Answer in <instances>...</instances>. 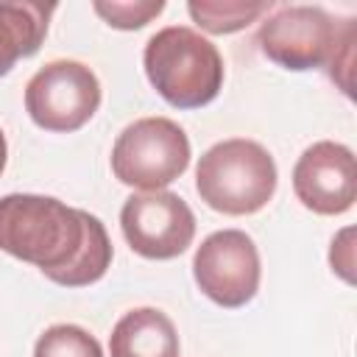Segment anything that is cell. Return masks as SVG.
Listing matches in <instances>:
<instances>
[{
  "mask_svg": "<svg viewBox=\"0 0 357 357\" xmlns=\"http://www.w3.org/2000/svg\"><path fill=\"white\" fill-rule=\"evenodd\" d=\"M0 251L61 287L95 284L112 265V240L95 215L33 192L0 198Z\"/></svg>",
  "mask_w": 357,
  "mask_h": 357,
  "instance_id": "6da1fadb",
  "label": "cell"
},
{
  "mask_svg": "<svg viewBox=\"0 0 357 357\" xmlns=\"http://www.w3.org/2000/svg\"><path fill=\"white\" fill-rule=\"evenodd\" d=\"M142 67L151 86L176 109H201L223 89L220 50L187 25L156 31L142 53Z\"/></svg>",
  "mask_w": 357,
  "mask_h": 357,
  "instance_id": "7a4b0ae2",
  "label": "cell"
},
{
  "mask_svg": "<svg viewBox=\"0 0 357 357\" xmlns=\"http://www.w3.org/2000/svg\"><path fill=\"white\" fill-rule=\"evenodd\" d=\"M276 162L254 139L231 137L215 142L195 167L201 201L223 215H254L276 192Z\"/></svg>",
  "mask_w": 357,
  "mask_h": 357,
  "instance_id": "3957f363",
  "label": "cell"
},
{
  "mask_svg": "<svg viewBox=\"0 0 357 357\" xmlns=\"http://www.w3.org/2000/svg\"><path fill=\"white\" fill-rule=\"evenodd\" d=\"M190 139L167 117H142L126 126L112 145V173L120 184L156 192L190 167Z\"/></svg>",
  "mask_w": 357,
  "mask_h": 357,
  "instance_id": "277c9868",
  "label": "cell"
},
{
  "mask_svg": "<svg viewBox=\"0 0 357 357\" xmlns=\"http://www.w3.org/2000/svg\"><path fill=\"white\" fill-rule=\"evenodd\" d=\"M351 28L354 20H346L340 28L321 6H282L262 20L257 45L276 67L304 73L329 64Z\"/></svg>",
  "mask_w": 357,
  "mask_h": 357,
  "instance_id": "5b68a950",
  "label": "cell"
},
{
  "mask_svg": "<svg viewBox=\"0 0 357 357\" xmlns=\"http://www.w3.org/2000/svg\"><path fill=\"white\" fill-rule=\"evenodd\" d=\"M100 106L98 75L73 59H56L39 67L25 84L28 117L53 134L84 128Z\"/></svg>",
  "mask_w": 357,
  "mask_h": 357,
  "instance_id": "8992f818",
  "label": "cell"
},
{
  "mask_svg": "<svg viewBox=\"0 0 357 357\" xmlns=\"http://www.w3.org/2000/svg\"><path fill=\"white\" fill-rule=\"evenodd\" d=\"M192 276L198 290L218 307H245L262 279L259 251L254 240L240 229L212 231L192 257Z\"/></svg>",
  "mask_w": 357,
  "mask_h": 357,
  "instance_id": "52a82bcc",
  "label": "cell"
},
{
  "mask_svg": "<svg viewBox=\"0 0 357 357\" xmlns=\"http://www.w3.org/2000/svg\"><path fill=\"white\" fill-rule=\"evenodd\" d=\"M120 229L134 254L145 259H176L195 237V215L176 192H137L120 209Z\"/></svg>",
  "mask_w": 357,
  "mask_h": 357,
  "instance_id": "ba28073f",
  "label": "cell"
},
{
  "mask_svg": "<svg viewBox=\"0 0 357 357\" xmlns=\"http://www.w3.org/2000/svg\"><path fill=\"white\" fill-rule=\"evenodd\" d=\"M293 192L315 215H343L357 201L354 153L343 142H312L293 167Z\"/></svg>",
  "mask_w": 357,
  "mask_h": 357,
  "instance_id": "9c48e42d",
  "label": "cell"
},
{
  "mask_svg": "<svg viewBox=\"0 0 357 357\" xmlns=\"http://www.w3.org/2000/svg\"><path fill=\"white\" fill-rule=\"evenodd\" d=\"M178 332L156 307L128 310L109 335L112 357H178Z\"/></svg>",
  "mask_w": 357,
  "mask_h": 357,
  "instance_id": "30bf717a",
  "label": "cell"
},
{
  "mask_svg": "<svg viewBox=\"0 0 357 357\" xmlns=\"http://www.w3.org/2000/svg\"><path fill=\"white\" fill-rule=\"evenodd\" d=\"M53 3H31V0H6L0 3V78L11 73L20 59L33 56L53 17Z\"/></svg>",
  "mask_w": 357,
  "mask_h": 357,
  "instance_id": "8fae6325",
  "label": "cell"
},
{
  "mask_svg": "<svg viewBox=\"0 0 357 357\" xmlns=\"http://www.w3.org/2000/svg\"><path fill=\"white\" fill-rule=\"evenodd\" d=\"M271 0H190L187 11L192 22L206 33H234L257 22L265 11H271Z\"/></svg>",
  "mask_w": 357,
  "mask_h": 357,
  "instance_id": "7c38bea8",
  "label": "cell"
},
{
  "mask_svg": "<svg viewBox=\"0 0 357 357\" xmlns=\"http://www.w3.org/2000/svg\"><path fill=\"white\" fill-rule=\"evenodd\" d=\"M33 357H103V349L84 326L53 324L36 337Z\"/></svg>",
  "mask_w": 357,
  "mask_h": 357,
  "instance_id": "4fadbf2b",
  "label": "cell"
},
{
  "mask_svg": "<svg viewBox=\"0 0 357 357\" xmlns=\"http://www.w3.org/2000/svg\"><path fill=\"white\" fill-rule=\"evenodd\" d=\"M95 14L103 17L106 25L117 28V31H137L145 28L151 20H156L165 11L162 0H112V3H92Z\"/></svg>",
  "mask_w": 357,
  "mask_h": 357,
  "instance_id": "5bb4252c",
  "label": "cell"
},
{
  "mask_svg": "<svg viewBox=\"0 0 357 357\" xmlns=\"http://www.w3.org/2000/svg\"><path fill=\"white\" fill-rule=\"evenodd\" d=\"M354 229L346 226L332 237V248H329V265L332 271L343 279V282H354Z\"/></svg>",
  "mask_w": 357,
  "mask_h": 357,
  "instance_id": "9a60e30c",
  "label": "cell"
},
{
  "mask_svg": "<svg viewBox=\"0 0 357 357\" xmlns=\"http://www.w3.org/2000/svg\"><path fill=\"white\" fill-rule=\"evenodd\" d=\"M6 162H8V145H6V134H3V128H0V176H3V170H6Z\"/></svg>",
  "mask_w": 357,
  "mask_h": 357,
  "instance_id": "2e32d148",
  "label": "cell"
}]
</instances>
